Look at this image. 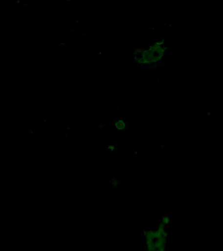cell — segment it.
I'll list each match as a JSON object with an SVG mask.
<instances>
[{"label":"cell","mask_w":223,"mask_h":251,"mask_svg":"<svg viewBox=\"0 0 223 251\" xmlns=\"http://www.w3.org/2000/svg\"><path fill=\"white\" fill-rule=\"evenodd\" d=\"M166 47L164 41H158L148 49H137L134 58L138 64L151 65L160 62L166 54Z\"/></svg>","instance_id":"6da1fadb"}]
</instances>
